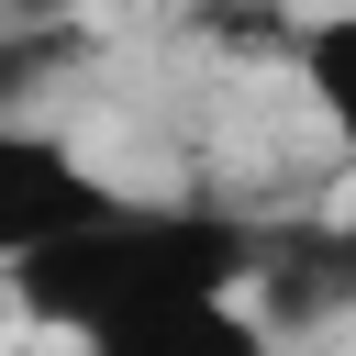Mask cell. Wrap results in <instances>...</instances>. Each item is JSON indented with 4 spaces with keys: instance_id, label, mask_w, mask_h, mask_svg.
Segmentation results:
<instances>
[{
    "instance_id": "cell-5",
    "label": "cell",
    "mask_w": 356,
    "mask_h": 356,
    "mask_svg": "<svg viewBox=\"0 0 356 356\" xmlns=\"http://www.w3.org/2000/svg\"><path fill=\"white\" fill-rule=\"evenodd\" d=\"M334 278L356 289V200H345V222H334Z\"/></svg>"
},
{
    "instance_id": "cell-3",
    "label": "cell",
    "mask_w": 356,
    "mask_h": 356,
    "mask_svg": "<svg viewBox=\"0 0 356 356\" xmlns=\"http://www.w3.org/2000/svg\"><path fill=\"white\" fill-rule=\"evenodd\" d=\"M67 356H278V334H267V312H256L245 289H222V300H167V312L100 323V334H78Z\"/></svg>"
},
{
    "instance_id": "cell-1",
    "label": "cell",
    "mask_w": 356,
    "mask_h": 356,
    "mask_svg": "<svg viewBox=\"0 0 356 356\" xmlns=\"http://www.w3.org/2000/svg\"><path fill=\"white\" fill-rule=\"evenodd\" d=\"M256 256H267V245H256L234 211H200V200H122V211L89 222L78 245L33 256V267L11 278V300H22L33 334L78 345V334L134 323V312H167V300H222V289L256 278Z\"/></svg>"
},
{
    "instance_id": "cell-2",
    "label": "cell",
    "mask_w": 356,
    "mask_h": 356,
    "mask_svg": "<svg viewBox=\"0 0 356 356\" xmlns=\"http://www.w3.org/2000/svg\"><path fill=\"white\" fill-rule=\"evenodd\" d=\"M134 189H111L56 122H11L0 111V289L33 267V256H56V245H78L89 222H111Z\"/></svg>"
},
{
    "instance_id": "cell-4",
    "label": "cell",
    "mask_w": 356,
    "mask_h": 356,
    "mask_svg": "<svg viewBox=\"0 0 356 356\" xmlns=\"http://www.w3.org/2000/svg\"><path fill=\"white\" fill-rule=\"evenodd\" d=\"M289 89L312 100V122L334 134V156L356 167V0H323L289 22Z\"/></svg>"
}]
</instances>
